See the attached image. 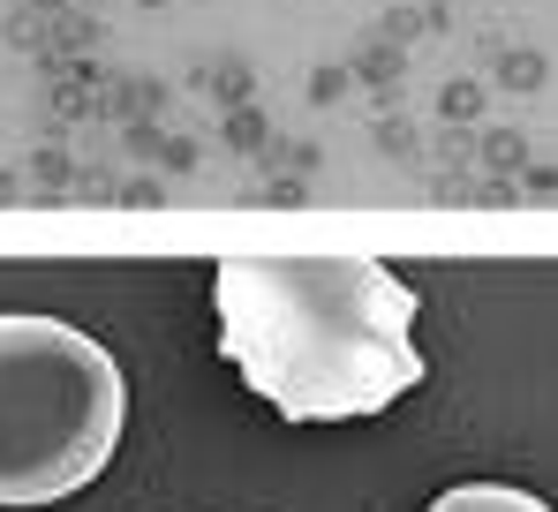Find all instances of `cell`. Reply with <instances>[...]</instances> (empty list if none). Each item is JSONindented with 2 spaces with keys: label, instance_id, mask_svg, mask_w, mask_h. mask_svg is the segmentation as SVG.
<instances>
[{
  "label": "cell",
  "instance_id": "7a4b0ae2",
  "mask_svg": "<svg viewBox=\"0 0 558 512\" xmlns=\"http://www.w3.org/2000/svg\"><path fill=\"white\" fill-rule=\"evenodd\" d=\"M129 423L121 362L38 309H0V505H61L113 460Z\"/></svg>",
  "mask_w": 558,
  "mask_h": 512
},
{
  "label": "cell",
  "instance_id": "3957f363",
  "mask_svg": "<svg viewBox=\"0 0 558 512\" xmlns=\"http://www.w3.org/2000/svg\"><path fill=\"white\" fill-rule=\"evenodd\" d=\"M423 512H551V505L536 490H521V483H461V490L430 498Z\"/></svg>",
  "mask_w": 558,
  "mask_h": 512
},
{
  "label": "cell",
  "instance_id": "6da1fadb",
  "mask_svg": "<svg viewBox=\"0 0 558 512\" xmlns=\"http://www.w3.org/2000/svg\"><path fill=\"white\" fill-rule=\"evenodd\" d=\"M211 309L219 354L287 423L385 415L423 385L415 287L371 256H227Z\"/></svg>",
  "mask_w": 558,
  "mask_h": 512
}]
</instances>
